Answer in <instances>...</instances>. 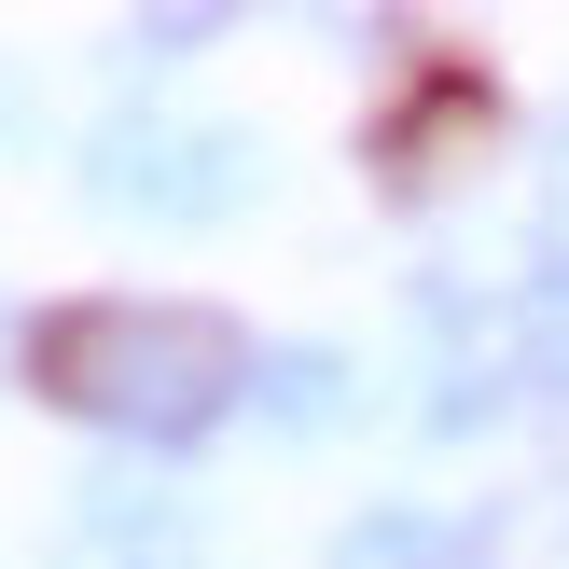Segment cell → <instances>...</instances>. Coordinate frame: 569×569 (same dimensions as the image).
I'll return each mask as SVG.
<instances>
[{"label": "cell", "instance_id": "30bf717a", "mask_svg": "<svg viewBox=\"0 0 569 569\" xmlns=\"http://www.w3.org/2000/svg\"><path fill=\"white\" fill-rule=\"evenodd\" d=\"M0 139H14V98H0Z\"/></svg>", "mask_w": 569, "mask_h": 569}, {"label": "cell", "instance_id": "277c9868", "mask_svg": "<svg viewBox=\"0 0 569 569\" xmlns=\"http://www.w3.org/2000/svg\"><path fill=\"white\" fill-rule=\"evenodd\" d=\"M487 556H500V528L445 515V500H361V515L320 542V569H487Z\"/></svg>", "mask_w": 569, "mask_h": 569}, {"label": "cell", "instance_id": "8992f818", "mask_svg": "<svg viewBox=\"0 0 569 569\" xmlns=\"http://www.w3.org/2000/svg\"><path fill=\"white\" fill-rule=\"evenodd\" d=\"M459 139H487V83L472 70H417V98L376 126V181H445Z\"/></svg>", "mask_w": 569, "mask_h": 569}, {"label": "cell", "instance_id": "6da1fadb", "mask_svg": "<svg viewBox=\"0 0 569 569\" xmlns=\"http://www.w3.org/2000/svg\"><path fill=\"white\" fill-rule=\"evenodd\" d=\"M250 361L264 348L194 292H70L28 320V389L126 459H181L222 417H250Z\"/></svg>", "mask_w": 569, "mask_h": 569}, {"label": "cell", "instance_id": "3957f363", "mask_svg": "<svg viewBox=\"0 0 569 569\" xmlns=\"http://www.w3.org/2000/svg\"><path fill=\"white\" fill-rule=\"evenodd\" d=\"M139 556H194V500L167 487V472L111 459L70 487V542H56V569H139Z\"/></svg>", "mask_w": 569, "mask_h": 569}, {"label": "cell", "instance_id": "52a82bcc", "mask_svg": "<svg viewBox=\"0 0 569 569\" xmlns=\"http://www.w3.org/2000/svg\"><path fill=\"white\" fill-rule=\"evenodd\" d=\"M194 42H222V14H126V56H139V70H181Z\"/></svg>", "mask_w": 569, "mask_h": 569}, {"label": "cell", "instance_id": "5b68a950", "mask_svg": "<svg viewBox=\"0 0 569 569\" xmlns=\"http://www.w3.org/2000/svg\"><path fill=\"white\" fill-rule=\"evenodd\" d=\"M250 417H264L278 445H333L361 417V361L333 348V333H278V348L250 361Z\"/></svg>", "mask_w": 569, "mask_h": 569}, {"label": "cell", "instance_id": "9c48e42d", "mask_svg": "<svg viewBox=\"0 0 569 569\" xmlns=\"http://www.w3.org/2000/svg\"><path fill=\"white\" fill-rule=\"evenodd\" d=\"M139 569H194V556H139Z\"/></svg>", "mask_w": 569, "mask_h": 569}, {"label": "cell", "instance_id": "7a4b0ae2", "mask_svg": "<svg viewBox=\"0 0 569 569\" xmlns=\"http://www.w3.org/2000/svg\"><path fill=\"white\" fill-rule=\"evenodd\" d=\"M70 181H83V209H111V222L209 237V222L264 209V139H250L237 111H167V98H126V111H98V126H83Z\"/></svg>", "mask_w": 569, "mask_h": 569}, {"label": "cell", "instance_id": "ba28073f", "mask_svg": "<svg viewBox=\"0 0 569 569\" xmlns=\"http://www.w3.org/2000/svg\"><path fill=\"white\" fill-rule=\"evenodd\" d=\"M542 237H569V111H556V139H542Z\"/></svg>", "mask_w": 569, "mask_h": 569}]
</instances>
